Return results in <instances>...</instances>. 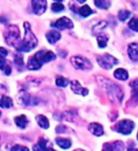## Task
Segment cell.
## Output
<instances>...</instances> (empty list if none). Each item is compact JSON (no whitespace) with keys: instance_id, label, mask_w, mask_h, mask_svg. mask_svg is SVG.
I'll list each match as a JSON object with an SVG mask.
<instances>
[{"instance_id":"obj_3","label":"cell","mask_w":138,"mask_h":151,"mask_svg":"<svg viewBox=\"0 0 138 151\" xmlns=\"http://www.w3.org/2000/svg\"><path fill=\"white\" fill-rule=\"evenodd\" d=\"M104 80V82L102 83L103 86L105 87V89L107 90L108 93L110 96H113V97H116V99L119 102L122 101L123 99V92L119 86H117L116 84L113 83L111 80L109 79H105V78H102Z\"/></svg>"},{"instance_id":"obj_33","label":"cell","mask_w":138,"mask_h":151,"mask_svg":"<svg viewBox=\"0 0 138 151\" xmlns=\"http://www.w3.org/2000/svg\"><path fill=\"white\" fill-rule=\"evenodd\" d=\"M102 151H113V148L112 146V144H104Z\"/></svg>"},{"instance_id":"obj_26","label":"cell","mask_w":138,"mask_h":151,"mask_svg":"<svg viewBox=\"0 0 138 151\" xmlns=\"http://www.w3.org/2000/svg\"><path fill=\"white\" fill-rule=\"evenodd\" d=\"M95 5L99 9H108L111 6V1H105V0H99L95 1Z\"/></svg>"},{"instance_id":"obj_42","label":"cell","mask_w":138,"mask_h":151,"mask_svg":"<svg viewBox=\"0 0 138 151\" xmlns=\"http://www.w3.org/2000/svg\"><path fill=\"white\" fill-rule=\"evenodd\" d=\"M0 115H1V111H0Z\"/></svg>"},{"instance_id":"obj_28","label":"cell","mask_w":138,"mask_h":151,"mask_svg":"<svg viewBox=\"0 0 138 151\" xmlns=\"http://www.w3.org/2000/svg\"><path fill=\"white\" fill-rule=\"evenodd\" d=\"M129 27L134 31H138V18H132L129 22Z\"/></svg>"},{"instance_id":"obj_36","label":"cell","mask_w":138,"mask_h":151,"mask_svg":"<svg viewBox=\"0 0 138 151\" xmlns=\"http://www.w3.org/2000/svg\"><path fill=\"white\" fill-rule=\"evenodd\" d=\"M131 87H132V88H135V89H137V87H138V79H135V80H134L132 82H131Z\"/></svg>"},{"instance_id":"obj_18","label":"cell","mask_w":138,"mask_h":151,"mask_svg":"<svg viewBox=\"0 0 138 151\" xmlns=\"http://www.w3.org/2000/svg\"><path fill=\"white\" fill-rule=\"evenodd\" d=\"M15 124L20 129H25L27 125V118L26 117V115H19L17 117H15Z\"/></svg>"},{"instance_id":"obj_8","label":"cell","mask_w":138,"mask_h":151,"mask_svg":"<svg viewBox=\"0 0 138 151\" xmlns=\"http://www.w3.org/2000/svg\"><path fill=\"white\" fill-rule=\"evenodd\" d=\"M51 27H53L55 28H58V29H64V28H73L74 25L73 22L70 20L67 17H61L58 19L56 22L51 23Z\"/></svg>"},{"instance_id":"obj_1","label":"cell","mask_w":138,"mask_h":151,"mask_svg":"<svg viewBox=\"0 0 138 151\" xmlns=\"http://www.w3.org/2000/svg\"><path fill=\"white\" fill-rule=\"evenodd\" d=\"M24 27H25V38L19 46H17V50L21 52H28L35 48L38 44V40L31 31L30 25L27 22L24 23Z\"/></svg>"},{"instance_id":"obj_12","label":"cell","mask_w":138,"mask_h":151,"mask_svg":"<svg viewBox=\"0 0 138 151\" xmlns=\"http://www.w3.org/2000/svg\"><path fill=\"white\" fill-rule=\"evenodd\" d=\"M128 53L131 60H138V44H135V42L131 44L128 47Z\"/></svg>"},{"instance_id":"obj_41","label":"cell","mask_w":138,"mask_h":151,"mask_svg":"<svg viewBox=\"0 0 138 151\" xmlns=\"http://www.w3.org/2000/svg\"><path fill=\"white\" fill-rule=\"evenodd\" d=\"M137 140H138V133H137Z\"/></svg>"},{"instance_id":"obj_20","label":"cell","mask_w":138,"mask_h":151,"mask_svg":"<svg viewBox=\"0 0 138 151\" xmlns=\"http://www.w3.org/2000/svg\"><path fill=\"white\" fill-rule=\"evenodd\" d=\"M0 107L4 109H9L12 107V99L9 96H2L0 99Z\"/></svg>"},{"instance_id":"obj_34","label":"cell","mask_w":138,"mask_h":151,"mask_svg":"<svg viewBox=\"0 0 138 151\" xmlns=\"http://www.w3.org/2000/svg\"><path fill=\"white\" fill-rule=\"evenodd\" d=\"M7 55H8L7 49H5L4 47H0V57H1V58H5Z\"/></svg>"},{"instance_id":"obj_37","label":"cell","mask_w":138,"mask_h":151,"mask_svg":"<svg viewBox=\"0 0 138 151\" xmlns=\"http://www.w3.org/2000/svg\"><path fill=\"white\" fill-rule=\"evenodd\" d=\"M4 92H6V88H5L3 85L0 84V93H4Z\"/></svg>"},{"instance_id":"obj_27","label":"cell","mask_w":138,"mask_h":151,"mask_svg":"<svg viewBox=\"0 0 138 151\" xmlns=\"http://www.w3.org/2000/svg\"><path fill=\"white\" fill-rule=\"evenodd\" d=\"M131 16V12L129 11H125V9H122L119 12H118V18H119L120 21H126L128 18Z\"/></svg>"},{"instance_id":"obj_15","label":"cell","mask_w":138,"mask_h":151,"mask_svg":"<svg viewBox=\"0 0 138 151\" xmlns=\"http://www.w3.org/2000/svg\"><path fill=\"white\" fill-rule=\"evenodd\" d=\"M42 67V63L38 60L34 56L28 60L27 61V68L30 70H38Z\"/></svg>"},{"instance_id":"obj_31","label":"cell","mask_w":138,"mask_h":151,"mask_svg":"<svg viewBox=\"0 0 138 151\" xmlns=\"http://www.w3.org/2000/svg\"><path fill=\"white\" fill-rule=\"evenodd\" d=\"M14 63H15V64L19 65V66H23L24 65V61H23V58L21 56H16L15 57V60H14Z\"/></svg>"},{"instance_id":"obj_25","label":"cell","mask_w":138,"mask_h":151,"mask_svg":"<svg viewBox=\"0 0 138 151\" xmlns=\"http://www.w3.org/2000/svg\"><path fill=\"white\" fill-rule=\"evenodd\" d=\"M69 84V81L64 77H58L56 78V85L59 87H66Z\"/></svg>"},{"instance_id":"obj_6","label":"cell","mask_w":138,"mask_h":151,"mask_svg":"<svg viewBox=\"0 0 138 151\" xmlns=\"http://www.w3.org/2000/svg\"><path fill=\"white\" fill-rule=\"evenodd\" d=\"M117 60L109 54L99 56L98 58V63L104 69H111L113 65L117 64Z\"/></svg>"},{"instance_id":"obj_5","label":"cell","mask_w":138,"mask_h":151,"mask_svg":"<svg viewBox=\"0 0 138 151\" xmlns=\"http://www.w3.org/2000/svg\"><path fill=\"white\" fill-rule=\"evenodd\" d=\"M71 63L75 68L79 70H89L92 68V63H90V60L80 56L72 57L71 58Z\"/></svg>"},{"instance_id":"obj_9","label":"cell","mask_w":138,"mask_h":151,"mask_svg":"<svg viewBox=\"0 0 138 151\" xmlns=\"http://www.w3.org/2000/svg\"><path fill=\"white\" fill-rule=\"evenodd\" d=\"M46 1L45 0H33L31 2L32 5V9L35 14L41 15L46 11Z\"/></svg>"},{"instance_id":"obj_14","label":"cell","mask_w":138,"mask_h":151,"mask_svg":"<svg viewBox=\"0 0 138 151\" xmlns=\"http://www.w3.org/2000/svg\"><path fill=\"white\" fill-rule=\"evenodd\" d=\"M22 100L26 106H36L38 101H39L35 96H31L30 94H28V93L24 94L22 97Z\"/></svg>"},{"instance_id":"obj_4","label":"cell","mask_w":138,"mask_h":151,"mask_svg":"<svg viewBox=\"0 0 138 151\" xmlns=\"http://www.w3.org/2000/svg\"><path fill=\"white\" fill-rule=\"evenodd\" d=\"M134 129V123L131 120H122L117 123L116 130L123 135H129Z\"/></svg>"},{"instance_id":"obj_38","label":"cell","mask_w":138,"mask_h":151,"mask_svg":"<svg viewBox=\"0 0 138 151\" xmlns=\"http://www.w3.org/2000/svg\"><path fill=\"white\" fill-rule=\"evenodd\" d=\"M128 151H138V149L137 148H129Z\"/></svg>"},{"instance_id":"obj_35","label":"cell","mask_w":138,"mask_h":151,"mask_svg":"<svg viewBox=\"0 0 138 151\" xmlns=\"http://www.w3.org/2000/svg\"><path fill=\"white\" fill-rule=\"evenodd\" d=\"M4 72H5V74H6V75H9V74H11L12 73V68H11V66H9V65H7L6 66V67H5V69H4Z\"/></svg>"},{"instance_id":"obj_32","label":"cell","mask_w":138,"mask_h":151,"mask_svg":"<svg viewBox=\"0 0 138 151\" xmlns=\"http://www.w3.org/2000/svg\"><path fill=\"white\" fill-rule=\"evenodd\" d=\"M8 64L6 63V60H5V58H1L0 57V70H3L5 69V67H6Z\"/></svg>"},{"instance_id":"obj_11","label":"cell","mask_w":138,"mask_h":151,"mask_svg":"<svg viewBox=\"0 0 138 151\" xmlns=\"http://www.w3.org/2000/svg\"><path fill=\"white\" fill-rule=\"evenodd\" d=\"M88 129L95 136H101L104 133L102 126L100 124H98V123H92V124H90L88 126Z\"/></svg>"},{"instance_id":"obj_22","label":"cell","mask_w":138,"mask_h":151,"mask_svg":"<svg viewBox=\"0 0 138 151\" xmlns=\"http://www.w3.org/2000/svg\"><path fill=\"white\" fill-rule=\"evenodd\" d=\"M78 12L82 15V17H87L89 16L90 14L93 13V11L91 9V8H90L89 6H87V5H85V6H82V8L79 9Z\"/></svg>"},{"instance_id":"obj_23","label":"cell","mask_w":138,"mask_h":151,"mask_svg":"<svg viewBox=\"0 0 138 151\" xmlns=\"http://www.w3.org/2000/svg\"><path fill=\"white\" fill-rule=\"evenodd\" d=\"M98 39V46L101 47V48H104L107 45L108 42V37H106L105 35H98L97 37Z\"/></svg>"},{"instance_id":"obj_40","label":"cell","mask_w":138,"mask_h":151,"mask_svg":"<svg viewBox=\"0 0 138 151\" xmlns=\"http://www.w3.org/2000/svg\"><path fill=\"white\" fill-rule=\"evenodd\" d=\"M74 151H84V150H82V149H77V150H74Z\"/></svg>"},{"instance_id":"obj_39","label":"cell","mask_w":138,"mask_h":151,"mask_svg":"<svg viewBox=\"0 0 138 151\" xmlns=\"http://www.w3.org/2000/svg\"><path fill=\"white\" fill-rule=\"evenodd\" d=\"M46 151H56L55 149H53V148H46Z\"/></svg>"},{"instance_id":"obj_30","label":"cell","mask_w":138,"mask_h":151,"mask_svg":"<svg viewBox=\"0 0 138 151\" xmlns=\"http://www.w3.org/2000/svg\"><path fill=\"white\" fill-rule=\"evenodd\" d=\"M11 151H30V149H28L27 147H26V146H24V145H15L12 147Z\"/></svg>"},{"instance_id":"obj_19","label":"cell","mask_w":138,"mask_h":151,"mask_svg":"<svg viewBox=\"0 0 138 151\" xmlns=\"http://www.w3.org/2000/svg\"><path fill=\"white\" fill-rule=\"evenodd\" d=\"M56 144L63 149H67L71 146V141L69 139H65V138H57Z\"/></svg>"},{"instance_id":"obj_29","label":"cell","mask_w":138,"mask_h":151,"mask_svg":"<svg viewBox=\"0 0 138 151\" xmlns=\"http://www.w3.org/2000/svg\"><path fill=\"white\" fill-rule=\"evenodd\" d=\"M64 5L60 2H56L52 5V11L55 12H60L61 11H64Z\"/></svg>"},{"instance_id":"obj_2","label":"cell","mask_w":138,"mask_h":151,"mask_svg":"<svg viewBox=\"0 0 138 151\" xmlns=\"http://www.w3.org/2000/svg\"><path fill=\"white\" fill-rule=\"evenodd\" d=\"M5 39L9 45L16 46L20 39V30L16 26H9L5 32Z\"/></svg>"},{"instance_id":"obj_10","label":"cell","mask_w":138,"mask_h":151,"mask_svg":"<svg viewBox=\"0 0 138 151\" xmlns=\"http://www.w3.org/2000/svg\"><path fill=\"white\" fill-rule=\"evenodd\" d=\"M70 87H71V90L77 94H80V96H86L88 94V90L86 88H82V85L79 84L78 80H73V81H71Z\"/></svg>"},{"instance_id":"obj_13","label":"cell","mask_w":138,"mask_h":151,"mask_svg":"<svg viewBox=\"0 0 138 151\" xmlns=\"http://www.w3.org/2000/svg\"><path fill=\"white\" fill-rule=\"evenodd\" d=\"M46 39L49 44H55L61 39V34L57 30H50L46 33Z\"/></svg>"},{"instance_id":"obj_17","label":"cell","mask_w":138,"mask_h":151,"mask_svg":"<svg viewBox=\"0 0 138 151\" xmlns=\"http://www.w3.org/2000/svg\"><path fill=\"white\" fill-rule=\"evenodd\" d=\"M36 120H37V123L38 125H39L42 129H48L49 127V122H48V119L45 116V115H37L36 116Z\"/></svg>"},{"instance_id":"obj_7","label":"cell","mask_w":138,"mask_h":151,"mask_svg":"<svg viewBox=\"0 0 138 151\" xmlns=\"http://www.w3.org/2000/svg\"><path fill=\"white\" fill-rule=\"evenodd\" d=\"M34 57L40 61L42 64L45 63H49V61L56 59V55L53 53V52L52 51H45V50L39 51L38 53H36L34 55Z\"/></svg>"},{"instance_id":"obj_16","label":"cell","mask_w":138,"mask_h":151,"mask_svg":"<svg viewBox=\"0 0 138 151\" xmlns=\"http://www.w3.org/2000/svg\"><path fill=\"white\" fill-rule=\"evenodd\" d=\"M113 75H115V77L119 80H127L128 78H129V74H128V72L125 69H122V68L116 69L115 71V73H113Z\"/></svg>"},{"instance_id":"obj_24","label":"cell","mask_w":138,"mask_h":151,"mask_svg":"<svg viewBox=\"0 0 138 151\" xmlns=\"http://www.w3.org/2000/svg\"><path fill=\"white\" fill-rule=\"evenodd\" d=\"M112 146L113 148V151H123L125 149V145L121 141L113 142V143L112 144Z\"/></svg>"},{"instance_id":"obj_21","label":"cell","mask_w":138,"mask_h":151,"mask_svg":"<svg viewBox=\"0 0 138 151\" xmlns=\"http://www.w3.org/2000/svg\"><path fill=\"white\" fill-rule=\"evenodd\" d=\"M46 141L45 139H40L38 144L33 146V151H46Z\"/></svg>"}]
</instances>
